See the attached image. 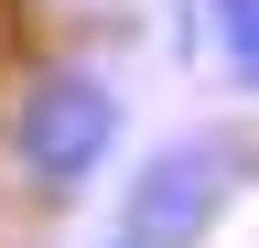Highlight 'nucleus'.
Wrapping results in <instances>:
<instances>
[{
  "mask_svg": "<svg viewBox=\"0 0 259 248\" xmlns=\"http://www.w3.org/2000/svg\"><path fill=\"white\" fill-rule=\"evenodd\" d=\"M238 173H248L238 130H173V140H151L141 162H130L97 248H205L227 194H238Z\"/></svg>",
  "mask_w": 259,
  "mask_h": 248,
  "instance_id": "nucleus-1",
  "label": "nucleus"
},
{
  "mask_svg": "<svg viewBox=\"0 0 259 248\" xmlns=\"http://www.w3.org/2000/svg\"><path fill=\"white\" fill-rule=\"evenodd\" d=\"M119 86L97 65H32L22 97H11V173L32 183L44 205H76L119 151Z\"/></svg>",
  "mask_w": 259,
  "mask_h": 248,
  "instance_id": "nucleus-2",
  "label": "nucleus"
},
{
  "mask_svg": "<svg viewBox=\"0 0 259 248\" xmlns=\"http://www.w3.org/2000/svg\"><path fill=\"white\" fill-rule=\"evenodd\" d=\"M194 11H205V43H216L227 86L259 97V0H194Z\"/></svg>",
  "mask_w": 259,
  "mask_h": 248,
  "instance_id": "nucleus-3",
  "label": "nucleus"
}]
</instances>
